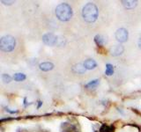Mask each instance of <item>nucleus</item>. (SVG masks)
I'll return each mask as SVG.
<instances>
[{
  "mask_svg": "<svg viewBox=\"0 0 141 132\" xmlns=\"http://www.w3.org/2000/svg\"><path fill=\"white\" fill-rule=\"evenodd\" d=\"M16 46V40L11 35L3 36L0 40V49L5 52H11Z\"/></svg>",
  "mask_w": 141,
  "mask_h": 132,
  "instance_id": "3",
  "label": "nucleus"
},
{
  "mask_svg": "<svg viewBox=\"0 0 141 132\" xmlns=\"http://www.w3.org/2000/svg\"><path fill=\"white\" fill-rule=\"evenodd\" d=\"M43 41L45 44L49 46H54L57 44V41H58V36H56L52 33H48L45 34L43 36Z\"/></svg>",
  "mask_w": 141,
  "mask_h": 132,
  "instance_id": "4",
  "label": "nucleus"
},
{
  "mask_svg": "<svg viewBox=\"0 0 141 132\" xmlns=\"http://www.w3.org/2000/svg\"><path fill=\"white\" fill-rule=\"evenodd\" d=\"M13 78H14V80H16V81H23L24 79H26V75L23 73H16L14 74V76H13Z\"/></svg>",
  "mask_w": 141,
  "mask_h": 132,
  "instance_id": "14",
  "label": "nucleus"
},
{
  "mask_svg": "<svg viewBox=\"0 0 141 132\" xmlns=\"http://www.w3.org/2000/svg\"><path fill=\"white\" fill-rule=\"evenodd\" d=\"M2 79L5 83H10L11 80H12V78L8 75V74H3L2 76Z\"/></svg>",
  "mask_w": 141,
  "mask_h": 132,
  "instance_id": "17",
  "label": "nucleus"
},
{
  "mask_svg": "<svg viewBox=\"0 0 141 132\" xmlns=\"http://www.w3.org/2000/svg\"><path fill=\"white\" fill-rule=\"evenodd\" d=\"M56 15L61 21H68L72 17V9L68 4H60L56 8Z\"/></svg>",
  "mask_w": 141,
  "mask_h": 132,
  "instance_id": "2",
  "label": "nucleus"
},
{
  "mask_svg": "<svg viewBox=\"0 0 141 132\" xmlns=\"http://www.w3.org/2000/svg\"><path fill=\"white\" fill-rule=\"evenodd\" d=\"M65 43H66L65 38L62 37V36H58V41H57L56 45H58V46L60 47V46H64L65 45Z\"/></svg>",
  "mask_w": 141,
  "mask_h": 132,
  "instance_id": "15",
  "label": "nucleus"
},
{
  "mask_svg": "<svg viewBox=\"0 0 141 132\" xmlns=\"http://www.w3.org/2000/svg\"><path fill=\"white\" fill-rule=\"evenodd\" d=\"M122 3L127 9H132L137 5V1H122Z\"/></svg>",
  "mask_w": 141,
  "mask_h": 132,
  "instance_id": "11",
  "label": "nucleus"
},
{
  "mask_svg": "<svg viewBox=\"0 0 141 132\" xmlns=\"http://www.w3.org/2000/svg\"><path fill=\"white\" fill-rule=\"evenodd\" d=\"M40 69L43 71H49V70H52L54 68V64L52 63H49V62H46V63H43L39 65Z\"/></svg>",
  "mask_w": 141,
  "mask_h": 132,
  "instance_id": "9",
  "label": "nucleus"
},
{
  "mask_svg": "<svg viewBox=\"0 0 141 132\" xmlns=\"http://www.w3.org/2000/svg\"><path fill=\"white\" fill-rule=\"evenodd\" d=\"M94 41L98 46H102L107 42V39L102 34H97L94 37Z\"/></svg>",
  "mask_w": 141,
  "mask_h": 132,
  "instance_id": "7",
  "label": "nucleus"
},
{
  "mask_svg": "<svg viewBox=\"0 0 141 132\" xmlns=\"http://www.w3.org/2000/svg\"><path fill=\"white\" fill-rule=\"evenodd\" d=\"M84 65H85V68L87 69V70H93V69L96 68L97 64L94 60H93V59H87V60L84 63Z\"/></svg>",
  "mask_w": 141,
  "mask_h": 132,
  "instance_id": "8",
  "label": "nucleus"
},
{
  "mask_svg": "<svg viewBox=\"0 0 141 132\" xmlns=\"http://www.w3.org/2000/svg\"><path fill=\"white\" fill-rule=\"evenodd\" d=\"M98 8L93 3H88L83 7L82 15L84 20L88 23H93L98 18Z\"/></svg>",
  "mask_w": 141,
  "mask_h": 132,
  "instance_id": "1",
  "label": "nucleus"
},
{
  "mask_svg": "<svg viewBox=\"0 0 141 132\" xmlns=\"http://www.w3.org/2000/svg\"><path fill=\"white\" fill-rule=\"evenodd\" d=\"M73 70L76 73H84L86 70L85 65L82 64H78L73 67Z\"/></svg>",
  "mask_w": 141,
  "mask_h": 132,
  "instance_id": "10",
  "label": "nucleus"
},
{
  "mask_svg": "<svg viewBox=\"0 0 141 132\" xmlns=\"http://www.w3.org/2000/svg\"><path fill=\"white\" fill-rule=\"evenodd\" d=\"M105 73H106V75H108V76L113 75V73H114V68H113V65H112V64H107V65H106Z\"/></svg>",
  "mask_w": 141,
  "mask_h": 132,
  "instance_id": "13",
  "label": "nucleus"
},
{
  "mask_svg": "<svg viewBox=\"0 0 141 132\" xmlns=\"http://www.w3.org/2000/svg\"><path fill=\"white\" fill-rule=\"evenodd\" d=\"M138 47H139V49H141V38L138 40Z\"/></svg>",
  "mask_w": 141,
  "mask_h": 132,
  "instance_id": "18",
  "label": "nucleus"
},
{
  "mask_svg": "<svg viewBox=\"0 0 141 132\" xmlns=\"http://www.w3.org/2000/svg\"><path fill=\"white\" fill-rule=\"evenodd\" d=\"M98 84H99V79H95V80H93V81L89 82V83L86 85V87L87 88H94L95 86H97Z\"/></svg>",
  "mask_w": 141,
  "mask_h": 132,
  "instance_id": "16",
  "label": "nucleus"
},
{
  "mask_svg": "<svg viewBox=\"0 0 141 132\" xmlns=\"http://www.w3.org/2000/svg\"><path fill=\"white\" fill-rule=\"evenodd\" d=\"M100 132H115V128L113 126L102 125L100 129Z\"/></svg>",
  "mask_w": 141,
  "mask_h": 132,
  "instance_id": "12",
  "label": "nucleus"
},
{
  "mask_svg": "<svg viewBox=\"0 0 141 132\" xmlns=\"http://www.w3.org/2000/svg\"><path fill=\"white\" fill-rule=\"evenodd\" d=\"M116 39L119 42H125L128 40V31L124 28H120L116 32Z\"/></svg>",
  "mask_w": 141,
  "mask_h": 132,
  "instance_id": "5",
  "label": "nucleus"
},
{
  "mask_svg": "<svg viewBox=\"0 0 141 132\" xmlns=\"http://www.w3.org/2000/svg\"><path fill=\"white\" fill-rule=\"evenodd\" d=\"M123 50H124V48H123V45H116L110 49V54L114 56H117V55H120L123 53Z\"/></svg>",
  "mask_w": 141,
  "mask_h": 132,
  "instance_id": "6",
  "label": "nucleus"
}]
</instances>
